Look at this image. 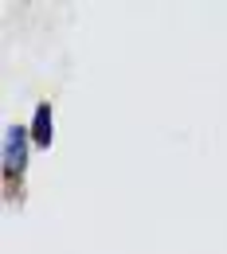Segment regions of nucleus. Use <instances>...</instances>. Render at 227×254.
I'll return each mask as SVG.
<instances>
[{"instance_id":"f257e3e1","label":"nucleus","mask_w":227,"mask_h":254,"mask_svg":"<svg viewBox=\"0 0 227 254\" xmlns=\"http://www.w3.org/2000/svg\"><path fill=\"white\" fill-rule=\"evenodd\" d=\"M28 129L20 126H8L4 133V172H8V180H16L24 168H28Z\"/></svg>"},{"instance_id":"f03ea898","label":"nucleus","mask_w":227,"mask_h":254,"mask_svg":"<svg viewBox=\"0 0 227 254\" xmlns=\"http://www.w3.org/2000/svg\"><path fill=\"white\" fill-rule=\"evenodd\" d=\"M32 141H35V145H47V141H51V106H39V110H35Z\"/></svg>"}]
</instances>
